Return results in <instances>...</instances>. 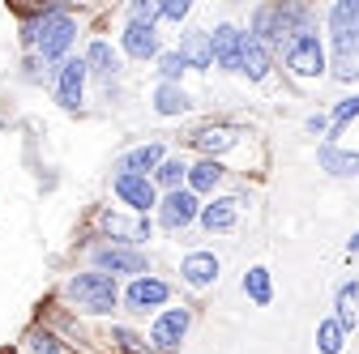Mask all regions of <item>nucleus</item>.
<instances>
[{"label":"nucleus","instance_id":"f257e3e1","mask_svg":"<svg viewBox=\"0 0 359 354\" xmlns=\"http://www.w3.org/2000/svg\"><path fill=\"white\" fill-rule=\"evenodd\" d=\"M77 38V22L65 9H43L39 22H30L22 30V43L39 52V60H65V52Z\"/></svg>","mask_w":359,"mask_h":354},{"label":"nucleus","instance_id":"f03ea898","mask_svg":"<svg viewBox=\"0 0 359 354\" xmlns=\"http://www.w3.org/2000/svg\"><path fill=\"white\" fill-rule=\"evenodd\" d=\"M65 295L90 316H107L111 307L120 303V290H116V278L99 274V269H86V274H73L65 282Z\"/></svg>","mask_w":359,"mask_h":354},{"label":"nucleus","instance_id":"7ed1b4c3","mask_svg":"<svg viewBox=\"0 0 359 354\" xmlns=\"http://www.w3.org/2000/svg\"><path fill=\"white\" fill-rule=\"evenodd\" d=\"M283 64L291 73V81H321L330 73V56H325V43L317 30H308V34H295L287 43V52H283Z\"/></svg>","mask_w":359,"mask_h":354},{"label":"nucleus","instance_id":"20e7f679","mask_svg":"<svg viewBox=\"0 0 359 354\" xmlns=\"http://www.w3.org/2000/svg\"><path fill=\"white\" fill-rule=\"evenodd\" d=\"M95 269L107 274V278H120V274L146 278L150 274V256L142 248H128V243H103V248H95Z\"/></svg>","mask_w":359,"mask_h":354},{"label":"nucleus","instance_id":"39448f33","mask_svg":"<svg viewBox=\"0 0 359 354\" xmlns=\"http://www.w3.org/2000/svg\"><path fill=\"white\" fill-rule=\"evenodd\" d=\"M189 325H193V312H189V307H167V312H158L154 325H150V346H154L158 354L180 350V341L189 337Z\"/></svg>","mask_w":359,"mask_h":354},{"label":"nucleus","instance_id":"423d86ee","mask_svg":"<svg viewBox=\"0 0 359 354\" xmlns=\"http://www.w3.org/2000/svg\"><path fill=\"white\" fill-rule=\"evenodd\" d=\"M201 218V201H197V192H189V188H175V192H163V201H158V222L167 227V231H184V227H193Z\"/></svg>","mask_w":359,"mask_h":354},{"label":"nucleus","instance_id":"0eeeda50","mask_svg":"<svg viewBox=\"0 0 359 354\" xmlns=\"http://www.w3.org/2000/svg\"><path fill=\"white\" fill-rule=\"evenodd\" d=\"M334 52H359V0H338L325 13Z\"/></svg>","mask_w":359,"mask_h":354},{"label":"nucleus","instance_id":"6e6552de","mask_svg":"<svg viewBox=\"0 0 359 354\" xmlns=\"http://www.w3.org/2000/svg\"><path fill=\"white\" fill-rule=\"evenodd\" d=\"M210 52H214V64L222 73H240V64H244V30L231 26V22H222L210 34Z\"/></svg>","mask_w":359,"mask_h":354},{"label":"nucleus","instance_id":"1a4fd4ad","mask_svg":"<svg viewBox=\"0 0 359 354\" xmlns=\"http://www.w3.org/2000/svg\"><path fill=\"white\" fill-rule=\"evenodd\" d=\"M116 197L137 213V218H146L150 209H158V188H154V180H146V175H116Z\"/></svg>","mask_w":359,"mask_h":354},{"label":"nucleus","instance_id":"9d476101","mask_svg":"<svg viewBox=\"0 0 359 354\" xmlns=\"http://www.w3.org/2000/svg\"><path fill=\"white\" fill-rule=\"evenodd\" d=\"M86 77H90L86 56H69V60L60 64V73H56V99H60V107H69V111H77V107H81Z\"/></svg>","mask_w":359,"mask_h":354},{"label":"nucleus","instance_id":"9b49d317","mask_svg":"<svg viewBox=\"0 0 359 354\" xmlns=\"http://www.w3.org/2000/svg\"><path fill=\"white\" fill-rule=\"evenodd\" d=\"M193 150H201V158H222V154H227V150H236L240 146V132L231 128V124H205V128H197L193 132Z\"/></svg>","mask_w":359,"mask_h":354},{"label":"nucleus","instance_id":"f8f14e48","mask_svg":"<svg viewBox=\"0 0 359 354\" xmlns=\"http://www.w3.org/2000/svg\"><path fill=\"white\" fill-rule=\"evenodd\" d=\"M171 299V286L158 282V278H133L128 290H124V303H128V312H150V307H163Z\"/></svg>","mask_w":359,"mask_h":354},{"label":"nucleus","instance_id":"ddd939ff","mask_svg":"<svg viewBox=\"0 0 359 354\" xmlns=\"http://www.w3.org/2000/svg\"><path fill=\"white\" fill-rule=\"evenodd\" d=\"M163 158H167V150H163L158 141H150V146H133V150L116 162V175H146V180H150V175L163 167Z\"/></svg>","mask_w":359,"mask_h":354},{"label":"nucleus","instance_id":"4468645a","mask_svg":"<svg viewBox=\"0 0 359 354\" xmlns=\"http://www.w3.org/2000/svg\"><path fill=\"white\" fill-rule=\"evenodd\" d=\"M180 278H184L193 290H205L218 282V256L214 252H189L180 260Z\"/></svg>","mask_w":359,"mask_h":354},{"label":"nucleus","instance_id":"2eb2a0df","mask_svg":"<svg viewBox=\"0 0 359 354\" xmlns=\"http://www.w3.org/2000/svg\"><path fill=\"white\" fill-rule=\"evenodd\" d=\"M240 197H214L210 205H201V218L197 222L205 227V231H231L236 222H240Z\"/></svg>","mask_w":359,"mask_h":354},{"label":"nucleus","instance_id":"dca6fc26","mask_svg":"<svg viewBox=\"0 0 359 354\" xmlns=\"http://www.w3.org/2000/svg\"><path fill=\"white\" fill-rule=\"evenodd\" d=\"M175 52L184 56V64H189V69L205 73V69L214 64V52H210V30H184V38H180V48H175Z\"/></svg>","mask_w":359,"mask_h":354},{"label":"nucleus","instance_id":"f3484780","mask_svg":"<svg viewBox=\"0 0 359 354\" xmlns=\"http://www.w3.org/2000/svg\"><path fill=\"white\" fill-rule=\"evenodd\" d=\"M317 162H321V171L338 175V180H346V175L359 180V154L355 150H338L334 141H325V146H317Z\"/></svg>","mask_w":359,"mask_h":354},{"label":"nucleus","instance_id":"a211bd4d","mask_svg":"<svg viewBox=\"0 0 359 354\" xmlns=\"http://www.w3.org/2000/svg\"><path fill=\"white\" fill-rule=\"evenodd\" d=\"M120 48L133 56V60H158V34H154V26H124V38H120Z\"/></svg>","mask_w":359,"mask_h":354},{"label":"nucleus","instance_id":"6ab92c4d","mask_svg":"<svg viewBox=\"0 0 359 354\" xmlns=\"http://www.w3.org/2000/svg\"><path fill=\"white\" fill-rule=\"evenodd\" d=\"M269 69H274V56H269V48H265V43H257V38L244 30V64H240V73H244L248 81H265Z\"/></svg>","mask_w":359,"mask_h":354},{"label":"nucleus","instance_id":"aec40b11","mask_svg":"<svg viewBox=\"0 0 359 354\" xmlns=\"http://www.w3.org/2000/svg\"><path fill=\"white\" fill-rule=\"evenodd\" d=\"M86 69L95 73V77H103V81H111V77H120V52L111 48V43L95 38V43H90V52H86Z\"/></svg>","mask_w":359,"mask_h":354},{"label":"nucleus","instance_id":"412c9836","mask_svg":"<svg viewBox=\"0 0 359 354\" xmlns=\"http://www.w3.org/2000/svg\"><path fill=\"white\" fill-rule=\"evenodd\" d=\"M222 180H227V167L214 162V158H201L189 167V192H218Z\"/></svg>","mask_w":359,"mask_h":354},{"label":"nucleus","instance_id":"4be33fe9","mask_svg":"<svg viewBox=\"0 0 359 354\" xmlns=\"http://www.w3.org/2000/svg\"><path fill=\"white\" fill-rule=\"evenodd\" d=\"M355 307H359V282L351 278V282H342V286L334 290V320H342L346 333H351L355 320H359V316H355Z\"/></svg>","mask_w":359,"mask_h":354},{"label":"nucleus","instance_id":"5701e85b","mask_svg":"<svg viewBox=\"0 0 359 354\" xmlns=\"http://www.w3.org/2000/svg\"><path fill=\"white\" fill-rule=\"evenodd\" d=\"M244 295H248L257 307H269V299H274V278H269L265 264H252V269L244 274Z\"/></svg>","mask_w":359,"mask_h":354},{"label":"nucleus","instance_id":"b1692460","mask_svg":"<svg viewBox=\"0 0 359 354\" xmlns=\"http://www.w3.org/2000/svg\"><path fill=\"white\" fill-rule=\"evenodd\" d=\"M193 107V99L184 94V85H163L158 81V90H154V111L158 115H184Z\"/></svg>","mask_w":359,"mask_h":354},{"label":"nucleus","instance_id":"393cba45","mask_svg":"<svg viewBox=\"0 0 359 354\" xmlns=\"http://www.w3.org/2000/svg\"><path fill=\"white\" fill-rule=\"evenodd\" d=\"M317 350H321V354H342V350H346V325L334 320V316H325V320L317 325Z\"/></svg>","mask_w":359,"mask_h":354},{"label":"nucleus","instance_id":"a878e982","mask_svg":"<svg viewBox=\"0 0 359 354\" xmlns=\"http://www.w3.org/2000/svg\"><path fill=\"white\" fill-rule=\"evenodd\" d=\"M154 180V188H167V192H175L180 184L189 180V167H184V158H163V167L150 175Z\"/></svg>","mask_w":359,"mask_h":354},{"label":"nucleus","instance_id":"bb28decb","mask_svg":"<svg viewBox=\"0 0 359 354\" xmlns=\"http://www.w3.org/2000/svg\"><path fill=\"white\" fill-rule=\"evenodd\" d=\"M351 120H359V94H351V99L334 103V111H330V141H334V137H342V128H346Z\"/></svg>","mask_w":359,"mask_h":354},{"label":"nucleus","instance_id":"cd10ccee","mask_svg":"<svg viewBox=\"0 0 359 354\" xmlns=\"http://www.w3.org/2000/svg\"><path fill=\"white\" fill-rule=\"evenodd\" d=\"M330 77L342 81V85L359 81V52H334V60H330Z\"/></svg>","mask_w":359,"mask_h":354},{"label":"nucleus","instance_id":"c85d7f7f","mask_svg":"<svg viewBox=\"0 0 359 354\" xmlns=\"http://www.w3.org/2000/svg\"><path fill=\"white\" fill-rule=\"evenodd\" d=\"M184 56L180 52H158V77H163V85H180V77H184Z\"/></svg>","mask_w":359,"mask_h":354},{"label":"nucleus","instance_id":"c756f323","mask_svg":"<svg viewBox=\"0 0 359 354\" xmlns=\"http://www.w3.org/2000/svg\"><path fill=\"white\" fill-rule=\"evenodd\" d=\"M163 13H158V5H154V0H133V5H128V22L133 26H154Z\"/></svg>","mask_w":359,"mask_h":354},{"label":"nucleus","instance_id":"7c9ffc66","mask_svg":"<svg viewBox=\"0 0 359 354\" xmlns=\"http://www.w3.org/2000/svg\"><path fill=\"white\" fill-rule=\"evenodd\" d=\"M111 341L124 350V354H146V346H142V337L133 333V329H124V325H111Z\"/></svg>","mask_w":359,"mask_h":354},{"label":"nucleus","instance_id":"2f4dec72","mask_svg":"<svg viewBox=\"0 0 359 354\" xmlns=\"http://www.w3.org/2000/svg\"><path fill=\"white\" fill-rule=\"evenodd\" d=\"M30 350H34V354H69V350H65L56 337H48V333H34V337H30Z\"/></svg>","mask_w":359,"mask_h":354},{"label":"nucleus","instance_id":"473e14b6","mask_svg":"<svg viewBox=\"0 0 359 354\" xmlns=\"http://www.w3.org/2000/svg\"><path fill=\"white\" fill-rule=\"evenodd\" d=\"M158 13L167 22H184L189 17V0H167V5H158Z\"/></svg>","mask_w":359,"mask_h":354},{"label":"nucleus","instance_id":"72a5a7b5","mask_svg":"<svg viewBox=\"0 0 359 354\" xmlns=\"http://www.w3.org/2000/svg\"><path fill=\"white\" fill-rule=\"evenodd\" d=\"M304 132H312V137H325V132H330V115H325V111H312V115L304 120Z\"/></svg>","mask_w":359,"mask_h":354},{"label":"nucleus","instance_id":"f704fd0d","mask_svg":"<svg viewBox=\"0 0 359 354\" xmlns=\"http://www.w3.org/2000/svg\"><path fill=\"white\" fill-rule=\"evenodd\" d=\"M346 256H359V231L351 235V243H346Z\"/></svg>","mask_w":359,"mask_h":354},{"label":"nucleus","instance_id":"c9c22d12","mask_svg":"<svg viewBox=\"0 0 359 354\" xmlns=\"http://www.w3.org/2000/svg\"><path fill=\"white\" fill-rule=\"evenodd\" d=\"M0 354H13V350H0Z\"/></svg>","mask_w":359,"mask_h":354}]
</instances>
